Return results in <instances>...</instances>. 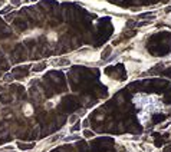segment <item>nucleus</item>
I'll return each mask as SVG.
<instances>
[{
    "label": "nucleus",
    "instance_id": "3",
    "mask_svg": "<svg viewBox=\"0 0 171 152\" xmlns=\"http://www.w3.org/2000/svg\"><path fill=\"white\" fill-rule=\"evenodd\" d=\"M55 37H56V35H55V33H50V35H49V39H50V40H53Z\"/></svg>",
    "mask_w": 171,
    "mask_h": 152
},
{
    "label": "nucleus",
    "instance_id": "2",
    "mask_svg": "<svg viewBox=\"0 0 171 152\" xmlns=\"http://www.w3.org/2000/svg\"><path fill=\"white\" fill-rule=\"evenodd\" d=\"M84 136L85 138H91V136H94V133L91 131H84Z\"/></svg>",
    "mask_w": 171,
    "mask_h": 152
},
{
    "label": "nucleus",
    "instance_id": "1",
    "mask_svg": "<svg viewBox=\"0 0 171 152\" xmlns=\"http://www.w3.org/2000/svg\"><path fill=\"white\" fill-rule=\"evenodd\" d=\"M23 112H24V115H26V116H30V115L33 113V108H32V105H29V103H27V105H24Z\"/></svg>",
    "mask_w": 171,
    "mask_h": 152
}]
</instances>
